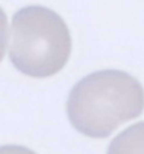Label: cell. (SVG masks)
Segmentation results:
<instances>
[{
	"instance_id": "1",
	"label": "cell",
	"mask_w": 144,
	"mask_h": 154,
	"mask_svg": "<svg viewBox=\"0 0 144 154\" xmlns=\"http://www.w3.org/2000/svg\"><path fill=\"white\" fill-rule=\"evenodd\" d=\"M144 110V88L119 69L86 75L71 89L66 115L74 129L92 139H105Z\"/></svg>"
},
{
	"instance_id": "2",
	"label": "cell",
	"mask_w": 144,
	"mask_h": 154,
	"mask_svg": "<svg viewBox=\"0 0 144 154\" xmlns=\"http://www.w3.org/2000/svg\"><path fill=\"white\" fill-rule=\"evenodd\" d=\"M72 38L60 14L44 6H27L14 13L7 54L16 69L33 78L60 72L69 60Z\"/></svg>"
},
{
	"instance_id": "3",
	"label": "cell",
	"mask_w": 144,
	"mask_h": 154,
	"mask_svg": "<svg viewBox=\"0 0 144 154\" xmlns=\"http://www.w3.org/2000/svg\"><path fill=\"white\" fill-rule=\"evenodd\" d=\"M107 154H144V122H139L117 134L110 141Z\"/></svg>"
},
{
	"instance_id": "4",
	"label": "cell",
	"mask_w": 144,
	"mask_h": 154,
	"mask_svg": "<svg viewBox=\"0 0 144 154\" xmlns=\"http://www.w3.org/2000/svg\"><path fill=\"white\" fill-rule=\"evenodd\" d=\"M0 154H37L33 150L27 149L24 146H17V144H7L3 146L0 149Z\"/></svg>"
}]
</instances>
